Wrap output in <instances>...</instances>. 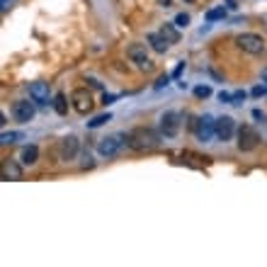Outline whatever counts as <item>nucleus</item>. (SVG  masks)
<instances>
[{
    "mask_svg": "<svg viewBox=\"0 0 267 267\" xmlns=\"http://www.w3.org/2000/svg\"><path fill=\"white\" fill-rule=\"evenodd\" d=\"M177 25L175 22H166V25H160V34L166 37L168 44H177L180 42V32H177Z\"/></svg>",
    "mask_w": 267,
    "mask_h": 267,
    "instance_id": "nucleus-15",
    "label": "nucleus"
},
{
    "mask_svg": "<svg viewBox=\"0 0 267 267\" xmlns=\"http://www.w3.org/2000/svg\"><path fill=\"white\" fill-rule=\"evenodd\" d=\"M168 80H170V75H160V78H158V80H156V88H158V90H160L163 85H168Z\"/></svg>",
    "mask_w": 267,
    "mask_h": 267,
    "instance_id": "nucleus-25",
    "label": "nucleus"
},
{
    "mask_svg": "<svg viewBox=\"0 0 267 267\" xmlns=\"http://www.w3.org/2000/svg\"><path fill=\"white\" fill-rule=\"evenodd\" d=\"M85 83L90 85V88H95V90H102V85L97 83V80H85Z\"/></svg>",
    "mask_w": 267,
    "mask_h": 267,
    "instance_id": "nucleus-27",
    "label": "nucleus"
},
{
    "mask_svg": "<svg viewBox=\"0 0 267 267\" xmlns=\"http://www.w3.org/2000/svg\"><path fill=\"white\" fill-rule=\"evenodd\" d=\"M262 95H267V90L262 88V85H258V88H253V97H262Z\"/></svg>",
    "mask_w": 267,
    "mask_h": 267,
    "instance_id": "nucleus-26",
    "label": "nucleus"
},
{
    "mask_svg": "<svg viewBox=\"0 0 267 267\" xmlns=\"http://www.w3.org/2000/svg\"><path fill=\"white\" fill-rule=\"evenodd\" d=\"M245 97H248V92H245V90H236V92H233V102H231V105H243Z\"/></svg>",
    "mask_w": 267,
    "mask_h": 267,
    "instance_id": "nucleus-23",
    "label": "nucleus"
},
{
    "mask_svg": "<svg viewBox=\"0 0 267 267\" xmlns=\"http://www.w3.org/2000/svg\"><path fill=\"white\" fill-rule=\"evenodd\" d=\"M177 131H180V114L173 110H168L160 114V134L166 138H173L177 136Z\"/></svg>",
    "mask_w": 267,
    "mask_h": 267,
    "instance_id": "nucleus-5",
    "label": "nucleus"
},
{
    "mask_svg": "<svg viewBox=\"0 0 267 267\" xmlns=\"http://www.w3.org/2000/svg\"><path fill=\"white\" fill-rule=\"evenodd\" d=\"M158 3H160L163 8H170V0H158Z\"/></svg>",
    "mask_w": 267,
    "mask_h": 267,
    "instance_id": "nucleus-29",
    "label": "nucleus"
},
{
    "mask_svg": "<svg viewBox=\"0 0 267 267\" xmlns=\"http://www.w3.org/2000/svg\"><path fill=\"white\" fill-rule=\"evenodd\" d=\"M39 158V148L37 146H25L22 148V153H19V160L25 163V166H34Z\"/></svg>",
    "mask_w": 267,
    "mask_h": 267,
    "instance_id": "nucleus-16",
    "label": "nucleus"
},
{
    "mask_svg": "<svg viewBox=\"0 0 267 267\" xmlns=\"http://www.w3.org/2000/svg\"><path fill=\"white\" fill-rule=\"evenodd\" d=\"M127 56H129L134 64H146L148 61V51H146V44H131L129 49H127Z\"/></svg>",
    "mask_w": 267,
    "mask_h": 267,
    "instance_id": "nucleus-13",
    "label": "nucleus"
},
{
    "mask_svg": "<svg viewBox=\"0 0 267 267\" xmlns=\"http://www.w3.org/2000/svg\"><path fill=\"white\" fill-rule=\"evenodd\" d=\"M260 143V134L250 124H243L238 129V148L240 151H255Z\"/></svg>",
    "mask_w": 267,
    "mask_h": 267,
    "instance_id": "nucleus-4",
    "label": "nucleus"
},
{
    "mask_svg": "<svg viewBox=\"0 0 267 267\" xmlns=\"http://www.w3.org/2000/svg\"><path fill=\"white\" fill-rule=\"evenodd\" d=\"M194 134H197V138L199 141H212L214 136H216V119H214L212 114H204V117H199L197 119V127H194Z\"/></svg>",
    "mask_w": 267,
    "mask_h": 267,
    "instance_id": "nucleus-3",
    "label": "nucleus"
},
{
    "mask_svg": "<svg viewBox=\"0 0 267 267\" xmlns=\"http://www.w3.org/2000/svg\"><path fill=\"white\" fill-rule=\"evenodd\" d=\"M148 44H151V49H153L156 54H166L168 46H170L160 32H151V34H148Z\"/></svg>",
    "mask_w": 267,
    "mask_h": 267,
    "instance_id": "nucleus-14",
    "label": "nucleus"
},
{
    "mask_svg": "<svg viewBox=\"0 0 267 267\" xmlns=\"http://www.w3.org/2000/svg\"><path fill=\"white\" fill-rule=\"evenodd\" d=\"M54 110L58 112V114H66V112H68V102H66L64 92H58V95L54 97Z\"/></svg>",
    "mask_w": 267,
    "mask_h": 267,
    "instance_id": "nucleus-17",
    "label": "nucleus"
},
{
    "mask_svg": "<svg viewBox=\"0 0 267 267\" xmlns=\"http://www.w3.org/2000/svg\"><path fill=\"white\" fill-rule=\"evenodd\" d=\"M110 119H112V114L107 112V114H100V117H95L92 121H88V127H90V129H97V127H102V124H107Z\"/></svg>",
    "mask_w": 267,
    "mask_h": 267,
    "instance_id": "nucleus-20",
    "label": "nucleus"
},
{
    "mask_svg": "<svg viewBox=\"0 0 267 267\" xmlns=\"http://www.w3.org/2000/svg\"><path fill=\"white\" fill-rule=\"evenodd\" d=\"M78 148H80V141L75 136H66L64 141H61V146H58V156H61V160H73L75 156H78Z\"/></svg>",
    "mask_w": 267,
    "mask_h": 267,
    "instance_id": "nucleus-10",
    "label": "nucleus"
},
{
    "mask_svg": "<svg viewBox=\"0 0 267 267\" xmlns=\"http://www.w3.org/2000/svg\"><path fill=\"white\" fill-rule=\"evenodd\" d=\"M236 134V119L233 117H219L216 119V138L219 141H231Z\"/></svg>",
    "mask_w": 267,
    "mask_h": 267,
    "instance_id": "nucleus-8",
    "label": "nucleus"
},
{
    "mask_svg": "<svg viewBox=\"0 0 267 267\" xmlns=\"http://www.w3.org/2000/svg\"><path fill=\"white\" fill-rule=\"evenodd\" d=\"M236 46H238L240 51H245V54L258 56L265 51V39L260 37V34L245 32V34H238V37H236Z\"/></svg>",
    "mask_w": 267,
    "mask_h": 267,
    "instance_id": "nucleus-2",
    "label": "nucleus"
},
{
    "mask_svg": "<svg viewBox=\"0 0 267 267\" xmlns=\"http://www.w3.org/2000/svg\"><path fill=\"white\" fill-rule=\"evenodd\" d=\"M0 175H3V180H22V168L15 160H3Z\"/></svg>",
    "mask_w": 267,
    "mask_h": 267,
    "instance_id": "nucleus-12",
    "label": "nucleus"
},
{
    "mask_svg": "<svg viewBox=\"0 0 267 267\" xmlns=\"http://www.w3.org/2000/svg\"><path fill=\"white\" fill-rule=\"evenodd\" d=\"M29 97L37 105H49V83H32L29 85Z\"/></svg>",
    "mask_w": 267,
    "mask_h": 267,
    "instance_id": "nucleus-11",
    "label": "nucleus"
},
{
    "mask_svg": "<svg viewBox=\"0 0 267 267\" xmlns=\"http://www.w3.org/2000/svg\"><path fill=\"white\" fill-rule=\"evenodd\" d=\"M194 95H197L199 100H207V97L212 95V88H209V85H199V88H194Z\"/></svg>",
    "mask_w": 267,
    "mask_h": 267,
    "instance_id": "nucleus-21",
    "label": "nucleus"
},
{
    "mask_svg": "<svg viewBox=\"0 0 267 267\" xmlns=\"http://www.w3.org/2000/svg\"><path fill=\"white\" fill-rule=\"evenodd\" d=\"M223 17H226V10H223V5L212 8L209 12H207V22H216V19H223Z\"/></svg>",
    "mask_w": 267,
    "mask_h": 267,
    "instance_id": "nucleus-18",
    "label": "nucleus"
},
{
    "mask_svg": "<svg viewBox=\"0 0 267 267\" xmlns=\"http://www.w3.org/2000/svg\"><path fill=\"white\" fill-rule=\"evenodd\" d=\"M187 3H192V0H187Z\"/></svg>",
    "mask_w": 267,
    "mask_h": 267,
    "instance_id": "nucleus-31",
    "label": "nucleus"
},
{
    "mask_svg": "<svg viewBox=\"0 0 267 267\" xmlns=\"http://www.w3.org/2000/svg\"><path fill=\"white\" fill-rule=\"evenodd\" d=\"M262 80H267V68H265V71H262Z\"/></svg>",
    "mask_w": 267,
    "mask_h": 267,
    "instance_id": "nucleus-30",
    "label": "nucleus"
},
{
    "mask_svg": "<svg viewBox=\"0 0 267 267\" xmlns=\"http://www.w3.org/2000/svg\"><path fill=\"white\" fill-rule=\"evenodd\" d=\"M17 138H22V134H17V131H5V134H3V136H0V143H3V146H10V143H15V141H17Z\"/></svg>",
    "mask_w": 267,
    "mask_h": 267,
    "instance_id": "nucleus-19",
    "label": "nucleus"
},
{
    "mask_svg": "<svg viewBox=\"0 0 267 267\" xmlns=\"http://www.w3.org/2000/svg\"><path fill=\"white\" fill-rule=\"evenodd\" d=\"M175 25L177 27H187V25H190V15H187V12H177Z\"/></svg>",
    "mask_w": 267,
    "mask_h": 267,
    "instance_id": "nucleus-22",
    "label": "nucleus"
},
{
    "mask_svg": "<svg viewBox=\"0 0 267 267\" xmlns=\"http://www.w3.org/2000/svg\"><path fill=\"white\" fill-rule=\"evenodd\" d=\"M219 100H221V102H229V105H231V102H233V92H219Z\"/></svg>",
    "mask_w": 267,
    "mask_h": 267,
    "instance_id": "nucleus-24",
    "label": "nucleus"
},
{
    "mask_svg": "<svg viewBox=\"0 0 267 267\" xmlns=\"http://www.w3.org/2000/svg\"><path fill=\"white\" fill-rule=\"evenodd\" d=\"M127 141V138H124ZM124 141H119V136H107V138H100V143H97V151H100V156L105 158H112L119 153V148Z\"/></svg>",
    "mask_w": 267,
    "mask_h": 267,
    "instance_id": "nucleus-9",
    "label": "nucleus"
},
{
    "mask_svg": "<svg viewBox=\"0 0 267 267\" xmlns=\"http://www.w3.org/2000/svg\"><path fill=\"white\" fill-rule=\"evenodd\" d=\"M182 68H184V64H180V66L175 68V73H173V75H175V78H180V73H182Z\"/></svg>",
    "mask_w": 267,
    "mask_h": 267,
    "instance_id": "nucleus-28",
    "label": "nucleus"
},
{
    "mask_svg": "<svg viewBox=\"0 0 267 267\" xmlns=\"http://www.w3.org/2000/svg\"><path fill=\"white\" fill-rule=\"evenodd\" d=\"M34 102V100H32ZM27 100H17L12 105V114H15V119L22 121V124H27V121L34 119V105Z\"/></svg>",
    "mask_w": 267,
    "mask_h": 267,
    "instance_id": "nucleus-7",
    "label": "nucleus"
},
{
    "mask_svg": "<svg viewBox=\"0 0 267 267\" xmlns=\"http://www.w3.org/2000/svg\"><path fill=\"white\" fill-rule=\"evenodd\" d=\"M124 138H127V146L136 148V151H153L160 143V136L148 127H136L129 134H124Z\"/></svg>",
    "mask_w": 267,
    "mask_h": 267,
    "instance_id": "nucleus-1",
    "label": "nucleus"
},
{
    "mask_svg": "<svg viewBox=\"0 0 267 267\" xmlns=\"http://www.w3.org/2000/svg\"><path fill=\"white\" fill-rule=\"evenodd\" d=\"M71 102H73V110L78 114H88L92 110V95L88 92V88H78L71 92Z\"/></svg>",
    "mask_w": 267,
    "mask_h": 267,
    "instance_id": "nucleus-6",
    "label": "nucleus"
}]
</instances>
